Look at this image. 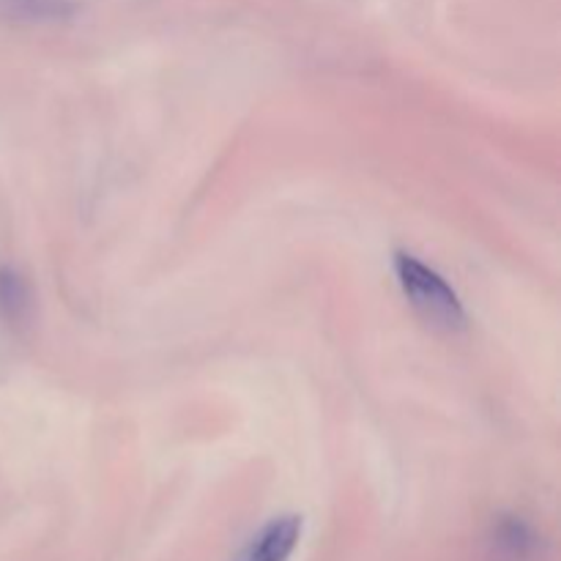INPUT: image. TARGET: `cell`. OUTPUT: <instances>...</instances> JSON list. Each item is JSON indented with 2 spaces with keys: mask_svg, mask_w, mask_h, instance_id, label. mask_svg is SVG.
Wrapping results in <instances>:
<instances>
[{
  "mask_svg": "<svg viewBox=\"0 0 561 561\" xmlns=\"http://www.w3.org/2000/svg\"><path fill=\"white\" fill-rule=\"evenodd\" d=\"M542 540L524 518L504 515L491 529V553L496 561H537Z\"/></svg>",
  "mask_w": 561,
  "mask_h": 561,
  "instance_id": "cell-3",
  "label": "cell"
},
{
  "mask_svg": "<svg viewBox=\"0 0 561 561\" xmlns=\"http://www.w3.org/2000/svg\"><path fill=\"white\" fill-rule=\"evenodd\" d=\"M33 310V296L27 283L14 268H0V316L9 323H25Z\"/></svg>",
  "mask_w": 561,
  "mask_h": 561,
  "instance_id": "cell-5",
  "label": "cell"
},
{
  "mask_svg": "<svg viewBox=\"0 0 561 561\" xmlns=\"http://www.w3.org/2000/svg\"><path fill=\"white\" fill-rule=\"evenodd\" d=\"M0 9L9 20L31 22V25H55L75 16L77 5L71 0H0Z\"/></svg>",
  "mask_w": 561,
  "mask_h": 561,
  "instance_id": "cell-4",
  "label": "cell"
},
{
  "mask_svg": "<svg viewBox=\"0 0 561 561\" xmlns=\"http://www.w3.org/2000/svg\"><path fill=\"white\" fill-rule=\"evenodd\" d=\"M392 266L405 301L414 307V312L427 327L442 329V332L466 329L469 316H466L463 301L436 268L422 263L411 252H394Z\"/></svg>",
  "mask_w": 561,
  "mask_h": 561,
  "instance_id": "cell-1",
  "label": "cell"
},
{
  "mask_svg": "<svg viewBox=\"0 0 561 561\" xmlns=\"http://www.w3.org/2000/svg\"><path fill=\"white\" fill-rule=\"evenodd\" d=\"M299 515H283L263 526L236 561H288L301 540Z\"/></svg>",
  "mask_w": 561,
  "mask_h": 561,
  "instance_id": "cell-2",
  "label": "cell"
}]
</instances>
